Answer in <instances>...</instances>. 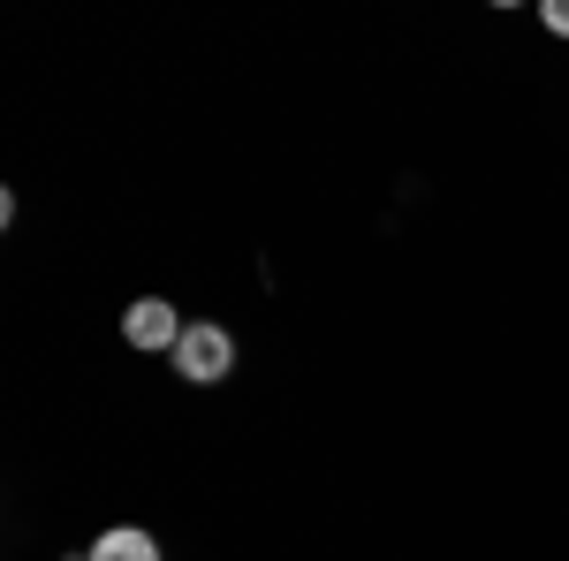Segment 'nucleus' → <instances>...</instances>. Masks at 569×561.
I'll list each match as a JSON object with an SVG mask.
<instances>
[{"mask_svg": "<svg viewBox=\"0 0 569 561\" xmlns=\"http://www.w3.org/2000/svg\"><path fill=\"white\" fill-rule=\"evenodd\" d=\"M168 364H176L190 388H220V380L236 372V334H228L220 319H190V334L176 342V357H168Z\"/></svg>", "mask_w": 569, "mask_h": 561, "instance_id": "f257e3e1", "label": "nucleus"}, {"mask_svg": "<svg viewBox=\"0 0 569 561\" xmlns=\"http://www.w3.org/2000/svg\"><path fill=\"white\" fill-rule=\"evenodd\" d=\"M182 334H190V319H182L168 297H137L130 311H122V342L130 349H168V357H176Z\"/></svg>", "mask_w": 569, "mask_h": 561, "instance_id": "f03ea898", "label": "nucleus"}, {"mask_svg": "<svg viewBox=\"0 0 569 561\" xmlns=\"http://www.w3.org/2000/svg\"><path fill=\"white\" fill-rule=\"evenodd\" d=\"M91 561H160V547H152V531L114 523V531H99V539H91Z\"/></svg>", "mask_w": 569, "mask_h": 561, "instance_id": "7ed1b4c3", "label": "nucleus"}, {"mask_svg": "<svg viewBox=\"0 0 569 561\" xmlns=\"http://www.w3.org/2000/svg\"><path fill=\"white\" fill-rule=\"evenodd\" d=\"M539 16H547V31H555V39H569V0H547Z\"/></svg>", "mask_w": 569, "mask_h": 561, "instance_id": "20e7f679", "label": "nucleus"}]
</instances>
